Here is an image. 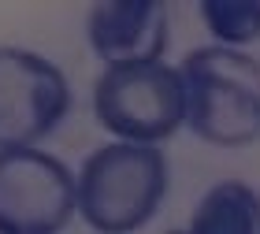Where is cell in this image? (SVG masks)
<instances>
[{"label": "cell", "instance_id": "6da1fadb", "mask_svg": "<svg viewBox=\"0 0 260 234\" xmlns=\"http://www.w3.org/2000/svg\"><path fill=\"white\" fill-rule=\"evenodd\" d=\"M186 126L208 145L245 149L260 142V60L242 49L205 45L179 63Z\"/></svg>", "mask_w": 260, "mask_h": 234}, {"label": "cell", "instance_id": "7a4b0ae2", "mask_svg": "<svg viewBox=\"0 0 260 234\" xmlns=\"http://www.w3.org/2000/svg\"><path fill=\"white\" fill-rule=\"evenodd\" d=\"M75 193L82 219L97 234H130L156 216L168 193V160L156 145L108 142L86 156Z\"/></svg>", "mask_w": 260, "mask_h": 234}, {"label": "cell", "instance_id": "3957f363", "mask_svg": "<svg viewBox=\"0 0 260 234\" xmlns=\"http://www.w3.org/2000/svg\"><path fill=\"white\" fill-rule=\"evenodd\" d=\"M93 112L112 138L156 145L186 123L182 75L171 63H112L93 86Z\"/></svg>", "mask_w": 260, "mask_h": 234}, {"label": "cell", "instance_id": "277c9868", "mask_svg": "<svg viewBox=\"0 0 260 234\" xmlns=\"http://www.w3.org/2000/svg\"><path fill=\"white\" fill-rule=\"evenodd\" d=\"M78 212L75 175L45 149H0V234H60Z\"/></svg>", "mask_w": 260, "mask_h": 234}, {"label": "cell", "instance_id": "5b68a950", "mask_svg": "<svg viewBox=\"0 0 260 234\" xmlns=\"http://www.w3.org/2000/svg\"><path fill=\"white\" fill-rule=\"evenodd\" d=\"M71 86L52 60L30 49H0V149H34L63 123Z\"/></svg>", "mask_w": 260, "mask_h": 234}, {"label": "cell", "instance_id": "8992f818", "mask_svg": "<svg viewBox=\"0 0 260 234\" xmlns=\"http://www.w3.org/2000/svg\"><path fill=\"white\" fill-rule=\"evenodd\" d=\"M168 8L160 0H104L89 8V49L112 63H156L168 49Z\"/></svg>", "mask_w": 260, "mask_h": 234}, {"label": "cell", "instance_id": "52a82bcc", "mask_svg": "<svg viewBox=\"0 0 260 234\" xmlns=\"http://www.w3.org/2000/svg\"><path fill=\"white\" fill-rule=\"evenodd\" d=\"M179 234H260V197L253 186L223 179L197 201Z\"/></svg>", "mask_w": 260, "mask_h": 234}, {"label": "cell", "instance_id": "ba28073f", "mask_svg": "<svg viewBox=\"0 0 260 234\" xmlns=\"http://www.w3.org/2000/svg\"><path fill=\"white\" fill-rule=\"evenodd\" d=\"M201 19L223 49H242L260 38V0H205Z\"/></svg>", "mask_w": 260, "mask_h": 234}, {"label": "cell", "instance_id": "9c48e42d", "mask_svg": "<svg viewBox=\"0 0 260 234\" xmlns=\"http://www.w3.org/2000/svg\"><path fill=\"white\" fill-rule=\"evenodd\" d=\"M168 234H179V230H168Z\"/></svg>", "mask_w": 260, "mask_h": 234}]
</instances>
